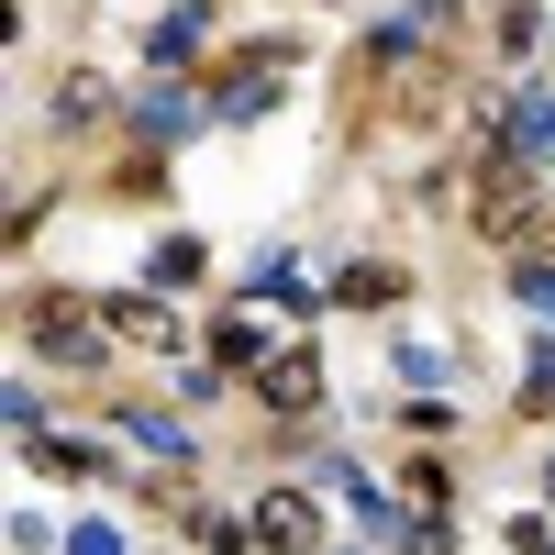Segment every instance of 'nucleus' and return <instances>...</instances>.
<instances>
[{"label": "nucleus", "instance_id": "nucleus-1", "mask_svg": "<svg viewBox=\"0 0 555 555\" xmlns=\"http://www.w3.org/2000/svg\"><path fill=\"white\" fill-rule=\"evenodd\" d=\"M311 533H322V512H311L300 489H267V500H256V544H278V555H311Z\"/></svg>", "mask_w": 555, "mask_h": 555}, {"label": "nucleus", "instance_id": "nucleus-2", "mask_svg": "<svg viewBox=\"0 0 555 555\" xmlns=\"http://www.w3.org/2000/svg\"><path fill=\"white\" fill-rule=\"evenodd\" d=\"M500 145H512L522 167L555 156V101H544V89H512V112H500Z\"/></svg>", "mask_w": 555, "mask_h": 555}, {"label": "nucleus", "instance_id": "nucleus-3", "mask_svg": "<svg viewBox=\"0 0 555 555\" xmlns=\"http://www.w3.org/2000/svg\"><path fill=\"white\" fill-rule=\"evenodd\" d=\"M278 67H289V56H234V67H222V101H211V112H222V122L267 112V101H278Z\"/></svg>", "mask_w": 555, "mask_h": 555}, {"label": "nucleus", "instance_id": "nucleus-4", "mask_svg": "<svg viewBox=\"0 0 555 555\" xmlns=\"http://www.w3.org/2000/svg\"><path fill=\"white\" fill-rule=\"evenodd\" d=\"M101 334H122L133 356H178V322H167L156 300H112V311H101Z\"/></svg>", "mask_w": 555, "mask_h": 555}, {"label": "nucleus", "instance_id": "nucleus-5", "mask_svg": "<svg viewBox=\"0 0 555 555\" xmlns=\"http://www.w3.org/2000/svg\"><path fill=\"white\" fill-rule=\"evenodd\" d=\"M322 400V366L289 345V356H267V411H311Z\"/></svg>", "mask_w": 555, "mask_h": 555}, {"label": "nucleus", "instance_id": "nucleus-6", "mask_svg": "<svg viewBox=\"0 0 555 555\" xmlns=\"http://www.w3.org/2000/svg\"><path fill=\"white\" fill-rule=\"evenodd\" d=\"M133 122H145V133H167V145H178V133L201 122V101H190V89H145V112H133Z\"/></svg>", "mask_w": 555, "mask_h": 555}, {"label": "nucleus", "instance_id": "nucleus-7", "mask_svg": "<svg viewBox=\"0 0 555 555\" xmlns=\"http://www.w3.org/2000/svg\"><path fill=\"white\" fill-rule=\"evenodd\" d=\"M122 434H133V444H145V455H167V467H178V455H190V434H178V423H167V411H133V423H122Z\"/></svg>", "mask_w": 555, "mask_h": 555}, {"label": "nucleus", "instance_id": "nucleus-8", "mask_svg": "<svg viewBox=\"0 0 555 555\" xmlns=\"http://www.w3.org/2000/svg\"><path fill=\"white\" fill-rule=\"evenodd\" d=\"M145 44H156V67H178V56H201V12H167V23L145 34Z\"/></svg>", "mask_w": 555, "mask_h": 555}, {"label": "nucleus", "instance_id": "nucleus-9", "mask_svg": "<svg viewBox=\"0 0 555 555\" xmlns=\"http://www.w3.org/2000/svg\"><path fill=\"white\" fill-rule=\"evenodd\" d=\"M145 278H156V289H190V278H201V245H190V234H167V245H156V267H145Z\"/></svg>", "mask_w": 555, "mask_h": 555}, {"label": "nucleus", "instance_id": "nucleus-10", "mask_svg": "<svg viewBox=\"0 0 555 555\" xmlns=\"http://www.w3.org/2000/svg\"><path fill=\"white\" fill-rule=\"evenodd\" d=\"M211 356H222V366H256V356H267V334H256V322H222V345H211Z\"/></svg>", "mask_w": 555, "mask_h": 555}, {"label": "nucleus", "instance_id": "nucleus-11", "mask_svg": "<svg viewBox=\"0 0 555 555\" xmlns=\"http://www.w3.org/2000/svg\"><path fill=\"white\" fill-rule=\"evenodd\" d=\"M512 278H522V300H533V311H555V267H512Z\"/></svg>", "mask_w": 555, "mask_h": 555}, {"label": "nucleus", "instance_id": "nucleus-12", "mask_svg": "<svg viewBox=\"0 0 555 555\" xmlns=\"http://www.w3.org/2000/svg\"><path fill=\"white\" fill-rule=\"evenodd\" d=\"M67 555H122V533H101V522H78V533H67Z\"/></svg>", "mask_w": 555, "mask_h": 555}]
</instances>
